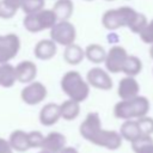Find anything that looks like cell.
Listing matches in <instances>:
<instances>
[{
	"instance_id": "32",
	"label": "cell",
	"mask_w": 153,
	"mask_h": 153,
	"mask_svg": "<svg viewBox=\"0 0 153 153\" xmlns=\"http://www.w3.org/2000/svg\"><path fill=\"white\" fill-rule=\"evenodd\" d=\"M10 7H12L13 10H16V11H18L19 8H22V6H23V2H24V0H4Z\"/></svg>"
},
{
	"instance_id": "21",
	"label": "cell",
	"mask_w": 153,
	"mask_h": 153,
	"mask_svg": "<svg viewBox=\"0 0 153 153\" xmlns=\"http://www.w3.org/2000/svg\"><path fill=\"white\" fill-rule=\"evenodd\" d=\"M106 53L104 47L97 43H91L85 49V57L92 63H102L105 61Z\"/></svg>"
},
{
	"instance_id": "18",
	"label": "cell",
	"mask_w": 153,
	"mask_h": 153,
	"mask_svg": "<svg viewBox=\"0 0 153 153\" xmlns=\"http://www.w3.org/2000/svg\"><path fill=\"white\" fill-rule=\"evenodd\" d=\"M85 57V49H82L79 44L72 43L67 47H65L63 50V59L68 65L75 66L79 65Z\"/></svg>"
},
{
	"instance_id": "31",
	"label": "cell",
	"mask_w": 153,
	"mask_h": 153,
	"mask_svg": "<svg viewBox=\"0 0 153 153\" xmlns=\"http://www.w3.org/2000/svg\"><path fill=\"white\" fill-rule=\"evenodd\" d=\"M13 148L8 140L0 137V153H12Z\"/></svg>"
},
{
	"instance_id": "4",
	"label": "cell",
	"mask_w": 153,
	"mask_h": 153,
	"mask_svg": "<svg viewBox=\"0 0 153 153\" xmlns=\"http://www.w3.org/2000/svg\"><path fill=\"white\" fill-rule=\"evenodd\" d=\"M137 12L129 6H121L108 10L102 16V24L106 30L114 31L120 27H129Z\"/></svg>"
},
{
	"instance_id": "16",
	"label": "cell",
	"mask_w": 153,
	"mask_h": 153,
	"mask_svg": "<svg viewBox=\"0 0 153 153\" xmlns=\"http://www.w3.org/2000/svg\"><path fill=\"white\" fill-rule=\"evenodd\" d=\"M120 134L123 137V140H127L130 143L143 135L142 131H141V128L139 126L137 120H127V121H124L121 124Z\"/></svg>"
},
{
	"instance_id": "36",
	"label": "cell",
	"mask_w": 153,
	"mask_h": 153,
	"mask_svg": "<svg viewBox=\"0 0 153 153\" xmlns=\"http://www.w3.org/2000/svg\"><path fill=\"white\" fill-rule=\"evenodd\" d=\"M85 1H93V0H85Z\"/></svg>"
},
{
	"instance_id": "29",
	"label": "cell",
	"mask_w": 153,
	"mask_h": 153,
	"mask_svg": "<svg viewBox=\"0 0 153 153\" xmlns=\"http://www.w3.org/2000/svg\"><path fill=\"white\" fill-rule=\"evenodd\" d=\"M139 36H140V38H141V41H142L143 43L149 44V45L153 44V19H151V20L147 23V25H146L145 29L140 32Z\"/></svg>"
},
{
	"instance_id": "22",
	"label": "cell",
	"mask_w": 153,
	"mask_h": 153,
	"mask_svg": "<svg viewBox=\"0 0 153 153\" xmlns=\"http://www.w3.org/2000/svg\"><path fill=\"white\" fill-rule=\"evenodd\" d=\"M16 81V68L10 63H0V86L12 87Z\"/></svg>"
},
{
	"instance_id": "27",
	"label": "cell",
	"mask_w": 153,
	"mask_h": 153,
	"mask_svg": "<svg viewBox=\"0 0 153 153\" xmlns=\"http://www.w3.org/2000/svg\"><path fill=\"white\" fill-rule=\"evenodd\" d=\"M29 136V145L30 148H42L43 142H44V135L38 131V130H32L27 133Z\"/></svg>"
},
{
	"instance_id": "30",
	"label": "cell",
	"mask_w": 153,
	"mask_h": 153,
	"mask_svg": "<svg viewBox=\"0 0 153 153\" xmlns=\"http://www.w3.org/2000/svg\"><path fill=\"white\" fill-rule=\"evenodd\" d=\"M17 11L10 7L4 0H0V18L2 19H10L16 16Z\"/></svg>"
},
{
	"instance_id": "3",
	"label": "cell",
	"mask_w": 153,
	"mask_h": 153,
	"mask_svg": "<svg viewBox=\"0 0 153 153\" xmlns=\"http://www.w3.org/2000/svg\"><path fill=\"white\" fill-rule=\"evenodd\" d=\"M61 88L69 99L79 103L86 100L90 94V84L76 71H68L62 75Z\"/></svg>"
},
{
	"instance_id": "6",
	"label": "cell",
	"mask_w": 153,
	"mask_h": 153,
	"mask_svg": "<svg viewBox=\"0 0 153 153\" xmlns=\"http://www.w3.org/2000/svg\"><path fill=\"white\" fill-rule=\"evenodd\" d=\"M50 38L56 44L67 47L75 42L76 29L69 20H59L50 29Z\"/></svg>"
},
{
	"instance_id": "5",
	"label": "cell",
	"mask_w": 153,
	"mask_h": 153,
	"mask_svg": "<svg viewBox=\"0 0 153 153\" xmlns=\"http://www.w3.org/2000/svg\"><path fill=\"white\" fill-rule=\"evenodd\" d=\"M57 17L55 12L51 10H41L39 12L32 13V14H26L24 17L23 24L26 31L31 33H37L39 31L51 29L56 23H57Z\"/></svg>"
},
{
	"instance_id": "19",
	"label": "cell",
	"mask_w": 153,
	"mask_h": 153,
	"mask_svg": "<svg viewBox=\"0 0 153 153\" xmlns=\"http://www.w3.org/2000/svg\"><path fill=\"white\" fill-rule=\"evenodd\" d=\"M60 110H61V118L66 121H73L80 114V103L68 98L67 100L60 104Z\"/></svg>"
},
{
	"instance_id": "1",
	"label": "cell",
	"mask_w": 153,
	"mask_h": 153,
	"mask_svg": "<svg viewBox=\"0 0 153 153\" xmlns=\"http://www.w3.org/2000/svg\"><path fill=\"white\" fill-rule=\"evenodd\" d=\"M79 133L86 141L110 151L118 149L123 140L120 131L104 129L102 127V121L98 112H88L86 115L85 120L79 127Z\"/></svg>"
},
{
	"instance_id": "14",
	"label": "cell",
	"mask_w": 153,
	"mask_h": 153,
	"mask_svg": "<svg viewBox=\"0 0 153 153\" xmlns=\"http://www.w3.org/2000/svg\"><path fill=\"white\" fill-rule=\"evenodd\" d=\"M56 50H57L56 43L51 38H49V39L44 38L36 43V45L33 48V54H35L36 59H38L41 61H47L55 56Z\"/></svg>"
},
{
	"instance_id": "2",
	"label": "cell",
	"mask_w": 153,
	"mask_h": 153,
	"mask_svg": "<svg viewBox=\"0 0 153 153\" xmlns=\"http://www.w3.org/2000/svg\"><path fill=\"white\" fill-rule=\"evenodd\" d=\"M151 108L149 100L143 96H136L130 99H121L114 106V115L116 118L127 121V120H137L148 114Z\"/></svg>"
},
{
	"instance_id": "13",
	"label": "cell",
	"mask_w": 153,
	"mask_h": 153,
	"mask_svg": "<svg viewBox=\"0 0 153 153\" xmlns=\"http://www.w3.org/2000/svg\"><path fill=\"white\" fill-rule=\"evenodd\" d=\"M60 118H61V110H60V105H57L56 103H47L41 109L38 115V120L41 124L45 127L54 126L55 123L59 122Z\"/></svg>"
},
{
	"instance_id": "11",
	"label": "cell",
	"mask_w": 153,
	"mask_h": 153,
	"mask_svg": "<svg viewBox=\"0 0 153 153\" xmlns=\"http://www.w3.org/2000/svg\"><path fill=\"white\" fill-rule=\"evenodd\" d=\"M139 91H140V85H139L137 80L135 79V76L126 75L118 82L117 94L121 99L134 98V97L139 96Z\"/></svg>"
},
{
	"instance_id": "15",
	"label": "cell",
	"mask_w": 153,
	"mask_h": 153,
	"mask_svg": "<svg viewBox=\"0 0 153 153\" xmlns=\"http://www.w3.org/2000/svg\"><path fill=\"white\" fill-rule=\"evenodd\" d=\"M66 147V136L59 131H50L44 137L42 149L50 153H60Z\"/></svg>"
},
{
	"instance_id": "9",
	"label": "cell",
	"mask_w": 153,
	"mask_h": 153,
	"mask_svg": "<svg viewBox=\"0 0 153 153\" xmlns=\"http://www.w3.org/2000/svg\"><path fill=\"white\" fill-rule=\"evenodd\" d=\"M127 50L121 45H114L111 47L105 57V69L110 73H121L124 66V62L128 57Z\"/></svg>"
},
{
	"instance_id": "17",
	"label": "cell",
	"mask_w": 153,
	"mask_h": 153,
	"mask_svg": "<svg viewBox=\"0 0 153 153\" xmlns=\"http://www.w3.org/2000/svg\"><path fill=\"white\" fill-rule=\"evenodd\" d=\"M8 141L13 148V151L16 152H26L30 148L29 145V136L27 133L20 129H16L10 134Z\"/></svg>"
},
{
	"instance_id": "26",
	"label": "cell",
	"mask_w": 153,
	"mask_h": 153,
	"mask_svg": "<svg viewBox=\"0 0 153 153\" xmlns=\"http://www.w3.org/2000/svg\"><path fill=\"white\" fill-rule=\"evenodd\" d=\"M147 23H148V20H147V18H146V16H145L143 13H139V12H137V14H136L134 22H133L131 25L129 26V30H130L131 32L136 33V35H140V32L145 29V26L147 25Z\"/></svg>"
},
{
	"instance_id": "28",
	"label": "cell",
	"mask_w": 153,
	"mask_h": 153,
	"mask_svg": "<svg viewBox=\"0 0 153 153\" xmlns=\"http://www.w3.org/2000/svg\"><path fill=\"white\" fill-rule=\"evenodd\" d=\"M139 126L141 128V131L143 135H152L153 134V118L149 116H143L137 118Z\"/></svg>"
},
{
	"instance_id": "7",
	"label": "cell",
	"mask_w": 153,
	"mask_h": 153,
	"mask_svg": "<svg viewBox=\"0 0 153 153\" xmlns=\"http://www.w3.org/2000/svg\"><path fill=\"white\" fill-rule=\"evenodd\" d=\"M20 50V39L16 33L0 35V63H8Z\"/></svg>"
},
{
	"instance_id": "10",
	"label": "cell",
	"mask_w": 153,
	"mask_h": 153,
	"mask_svg": "<svg viewBox=\"0 0 153 153\" xmlns=\"http://www.w3.org/2000/svg\"><path fill=\"white\" fill-rule=\"evenodd\" d=\"M86 80L90 84V86L98 88V90H103V91L111 90L114 86L112 79H111L110 74L108 73V71H105L100 67L91 68L86 74Z\"/></svg>"
},
{
	"instance_id": "35",
	"label": "cell",
	"mask_w": 153,
	"mask_h": 153,
	"mask_svg": "<svg viewBox=\"0 0 153 153\" xmlns=\"http://www.w3.org/2000/svg\"><path fill=\"white\" fill-rule=\"evenodd\" d=\"M38 153H50V152H48V151H44V149H41Z\"/></svg>"
},
{
	"instance_id": "8",
	"label": "cell",
	"mask_w": 153,
	"mask_h": 153,
	"mask_svg": "<svg viewBox=\"0 0 153 153\" xmlns=\"http://www.w3.org/2000/svg\"><path fill=\"white\" fill-rule=\"evenodd\" d=\"M48 94L47 87L41 81H31L26 84V86L20 92L22 100L27 105H37L43 102Z\"/></svg>"
},
{
	"instance_id": "12",
	"label": "cell",
	"mask_w": 153,
	"mask_h": 153,
	"mask_svg": "<svg viewBox=\"0 0 153 153\" xmlns=\"http://www.w3.org/2000/svg\"><path fill=\"white\" fill-rule=\"evenodd\" d=\"M14 68H16L17 81H19L22 84H29V82L33 81L37 75L36 63L32 61H29V60L20 61L17 66H14Z\"/></svg>"
},
{
	"instance_id": "24",
	"label": "cell",
	"mask_w": 153,
	"mask_h": 153,
	"mask_svg": "<svg viewBox=\"0 0 153 153\" xmlns=\"http://www.w3.org/2000/svg\"><path fill=\"white\" fill-rule=\"evenodd\" d=\"M134 153H153V139L152 135H142L134 142H131Z\"/></svg>"
},
{
	"instance_id": "37",
	"label": "cell",
	"mask_w": 153,
	"mask_h": 153,
	"mask_svg": "<svg viewBox=\"0 0 153 153\" xmlns=\"http://www.w3.org/2000/svg\"><path fill=\"white\" fill-rule=\"evenodd\" d=\"M106 1H114V0H106Z\"/></svg>"
},
{
	"instance_id": "23",
	"label": "cell",
	"mask_w": 153,
	"mask_h": 153,
	"mask_svg": "<svg viewBox=\"0 0 153 153\" xmlns=\"http://www.w3.org/2000/svg\"><path fill=\"white\" fill-rule=\"evenodd\" d=\"M141 71H142L141 60L135 55H128V57L124 62L122 73H124L126 75H129V76H136L137 74L141 73Z\"/></svg>"
},
{
	"instance_id": "33",
	"label": "cell",
	"mask_w": 153,
	"mask_h": 153,
	"mask_svg": "<svg viewBox=\"0 0 153 153\" xmlns=\"http://www.w3.org/2000/svg\"><path fill=\"white\" fill-rule=\"evenodd\" d=\"M60 153H79V152H78L76 148H74V147H72V146H66Z\"/></svg>"
},
{
	"instance_id": "20",
	"label": "cell",
	"mask_w": 153,
	"mask_h": 153,
	"mask_svg": "<svg viewBox=\"0 0 153 153\" xmlns=\"http://www.w3.org/2000/svg\"><path fill=\"white\" fill-rule=\"evenodd\" d=\"M53 11L55 12L57 20H68L74 11V4L72 0H56Z\"/></svg>"
},
{
	"instance_id": "34",
	"label": "cell",
	"mask_w": 153,
	"mask_h": 153,
	"mask_svg": "<svg viewBox=\"0 0 153 153\" xmlns=\"http://www.w3.org/2000/svg\"><path fill=\"white\" fill-rule=\"evenodd\" d=\"M149 56H151V59L153 60V44H152L151 48H149Z\"/></svg>"
},
{
	"instance_id": "25",
	"label": "cell",
	"mask_w": 153,
	"mask_h": 153,
	"mask_svg": "<svg viewBox=\"0 0 153 153\" xmlns=\"http://www.w3.org/2000/svg\"><path fill=\"white\" fill-rule=\"evenodd\" d=\"M45 0H24L22 10L25 14H32L44 8Z\"/></svg>"
}]
</instances>
